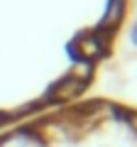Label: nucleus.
Masks as SVG:
<instances>
[{"mask_svg": "<svg viewBox=\"0 0 137 147\" xmlns=\"http://www.w3.org/2000/svg\"><path fill=\"white\" fill-rule=\"evenodd\" d=\"M130 39H132V44L137 47V22L132 25V30H130Z\"/></svg>", "mask_w": 137, "mask_h": 147, "instance_id": "obj_4", "label": "nucleus"}, {"mask_svg": "<svg viewBox=\"0 0 137 147\" xmlns=\"http://www.w3.org/2000/svg\"><path fill=\"white\" fill-rule=\"evenodd\" d=\"M125 120H127V125L137 132V110H127V113H125Z\"/></svg>", "mask_w": 137, "mask_h": 147, "instance_id": "obj_3", "label": "nucleus"}, {"mask_svg": "<svg viewBox=\"0 0 137 147\" xmlns=\"http://www.w3.org/2000/svg\"><path fill=\"white\" fill-rule=\"evenodd\" d=\"M108 44H110V39L105 34H100L98 30H91V32H81L68 44V52L74 54V59H83V61L93 64L95 59H100L108 52Z\"/></svg>", "mask_w": 137, "mask_h": 147, "instance_id": "obj_1", "label": "nucleus"}, {"mask_svg": "<svg viewBox=\"0 0 137 147\" xmlns=\"http://www.w3.org/2000/svg\"><path fill=\"white\" fill-rule=\"evenodd\" d=\"M86 86L88 84H83V81H79L76 76L66 74L64 79H59L56 84L47 91V96H44L42 103H68V100L79 98V96L86 91Z\"/></svg>", "mask_w": 137, "mask_h": 147, "instance_id": "obj_2", "label": "nucleus"}]
</instances>
